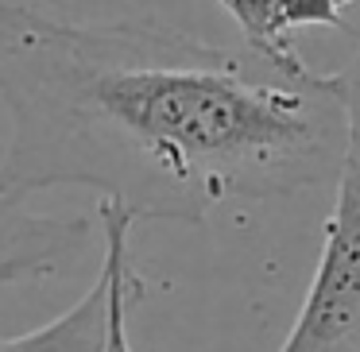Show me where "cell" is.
Returning <instances> with one entry per match:
<instances>
[{
  "label": "cell",
  "instance_id": "cell-1",
  "mask_svg": "<svg viewBox=\"0 0 360 352\" xmlns=\"http://www.w3.org/2000/svg\"><path fill=\"white\" fill-rule=\"evenodd\" d=\"M0 202L94 190L132 221H205L337 174V74L148 24H86L0 0Z\"/></svg>",
  "mask_w": 360,
  "mask_h": 352
},
{
  "label": "cell",
  "instance_id": "cell-2",
  "mask_svg": "<svg viewBox=\"0 0 360 352\" xmlns=\"http://www.w3.org/2000/svg\"><path fill=\"white\" fill-rule=\"evenodd\" d=\"M345 140L337 159V197L321 256L279 352H360V35L349 66L337 70Z\"/></svg>",
  "mask_w": 360,
  "mask_h": 352
},
{
  "label": "cell",
  "instance_id": "cell-3",
  "mask_svg": "<svg viewBox=\"0 0 360 352\" xmlns=\"http://www.w3.org/2000/svg\"><path fill=\"white\" fill-rule=\"evenodd\" d=\"M86 217H43L0 202V287L55 275L86 248Z\"/></svg>",
  "mask_w": 360,
  "mask_h": 352
},
{
  "label": "cell",
  "instance_id": "cell-4",
  "mask_svg": "<svg viewBox=\"0 0 360 352\" xmlns=\"http://www.w3.org/2000/svg\"><path fill=\"white\" fill-rule=\"evenodd\" d=\"M244 35V47L271 63H302L295 35L302 27L352 32L345 8L356 0H217Z\"/></svg>",
  "mask_w": 360,
  "mask_h": 352
},
{
  "label": "cell",
  "instance_id": "cell-5",
  "mask_svg": "<svg viewBox=\"0 0 360 352\" xmlns=\"http://www.w3.org/2000/svg\"><path fill=\"white\" fill-rule=\"evenodd\" d=\"M109 302H112V275L101 259L94 287L70 310L24 337L0 341V352H101L105 333H109Z\"/></svg>",
  "mask_w": 360,
  "mask_h": 352
},
{
  "label": "cell",
  "instance_id": "cell-6",
  "mask_svg": "<svg viewBox=\"0 0 360 352\" xmlns=\"http://www.w3.org/2000/svg\"><path fill=\"white\" fill-rule=\"evenodd\" d=\"M101 228H105V267L112 275V302H109V333H105L101 352H136L128 344V313L143 298V275L132 263V228L136 221L128 217L120 205L101 202Z\"/></svg>",
  "mask_w": 360,
  "mask_h": 352
}]
</instances>
